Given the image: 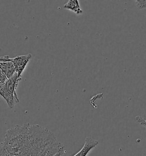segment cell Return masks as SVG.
Returning a JSON list of instances; mask_svg holds the SVG:
<instances>
[{
	"mask_svg": "<svg viewBox=\"0 0 146 156\" xmlns=\"http://www.w3.org/2000/svg\"><path fill=\"white\" fill-rule=\"evenodd\" d=\"M62 154H63V153H58L56 154L54 156H61Z\"/></svg>",
	"mask_w": 146,
	"mask_h": 156,
	"instance_id": "cell-9",
	"label": "cell"
},
{
	"mask_svg": "<svg viewBox=\"0 0 146 156\" xmlns=\"http://www.w3.org/2000/svg\"><path fill=\"white\" fill-rule=\"evenodd\" d=\"M65 153L54 133L39 125H16L6 131L0 156H54Z\"/></svg>",
	"mask_w": 146,
	"mask_h": 156,
	"instance_id": "cell-1",
	"label": "cell"
},
{
	"mask_svg": "<svg viewBox=\"0 0 146 156\" xmlns=\"http://www.w3.org/2000/svg\"><path fill=\"white\" fill-rule=\"evenodd\" d=\"M99 144V142L95 139L87 137L86 138L85 144L81 149V150L78 151L77 153L74 156H87V154L91 151L93 148H95Z\"/></svg>",
	"mask_w": 146,
	"mask_h": 156,
	"instance_id": "cell-4",
	"label": "cell"
},
{
	"mask_svg": "<svg viewBox=\"0 0 146 156\" xmlns=\"http://www.w3.org/2000/svg\"><path fill=\"white\" fill-rule=\"evenodd\" d=\"M0 70L4 73L8 79L11 78L16 73V70L12 62H0Z\"/></svg>",
	"mask_w": 146,
	"mask_h": 156,
	"instance_id": "cell-5",
	"label": "cell"
},
{
	"mask_svg": "<svg viewBox=\"0 0 146 156\" xmlns=\"http://www.w3.org/2000/svg\"><path fill=\"white\" fill-rule=\"evenodd\" d=\"M8 78L6 77L4 73L0 70V87L4 86L5 83L6 82Z\"/></svg>",
	"mask_w": 146,
	"mask_h": 156,
	"instance_id": "cell-7",
	"label": "cell"
},
{
	"mask_svg": "<svg viewBox=\"0 0 146 156\" xmlns=\"http://www.w3.org/2000/svg\"><path fill=\"white\" fill-rule=\"evenodd\" d=\"M135 120L137 123H139L143 126H145L146 128V119H143L141 116H137L135 118Z\"/></svg>",
	"mask_w": 146,
	"mask_h": 156,
	"instance_id": "cell-8",
	"label": "cell"
},
{
	"mask_svg": "<svg viewBox=\"0 0 146 156\" xmlns=\"http://www.w3.org/2000/svg\"><path fill=\"white\" fill-rule=\"evenodd\" d=\"M32 58V55L30 53L26 55H17L13 58H9V62H12L13 64L16 73L17 74L19 78H22L23 72Z\"/></svg>",
	"mask_w": 146,
	"mask_h": 156,
	"instance_id": "cell-3",
	"label": "cell"
},
{
	"mask_svg": "<svg viewBox=\"0 0 146 156\" xmlns=\"http://www.w3.org/2000/svg\"><path fill=\"white\" fill-rule=\"evenodd\" d=\"M21 79L16 73L11 78L7 80L4 86L0 87V96L4 99L10 109L14 108L16 104L19 102L16 89Z\"/></svg>",
	"mask_w": 146,
	"mask_h": 156,
	"instance_id": "cell-2",
	"label": "cell"
},
{
	"mask_svg": "<svg viewBox=\"0 0 146 156\" xmlns=\"http://www.w3.org/2000/svg\"><path fill=\"white\" fill-rule=\"evenodd\" d=\"M64 8L73 12L78 15H81L83 13V10L78 0H69L64 5Z\"/></svg>",
	"mask_w": 146,
	"mask_h": 156,
	"instance_id": "cell-6",
	"label": "cell"
}]
</instances>
